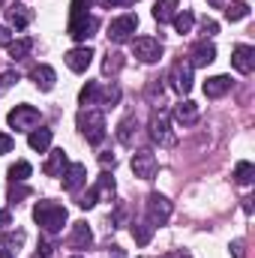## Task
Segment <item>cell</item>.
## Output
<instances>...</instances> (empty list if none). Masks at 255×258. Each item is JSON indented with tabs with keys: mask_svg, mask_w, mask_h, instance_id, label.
Masks as SVG:
<instances>
[{
	"mask_svg": "<svg viewBox=\"0 0 255 258\" xmlns=\"http://www.w3.org/2000/svg\"><path fill=\"white\" fill-rule=\"evenodd\" d=\"M33 219H36V225H39L45 234H57L66 225L69 213H66L63 204H57V201H36V204H33Z\"/></svg>",
	"mask_w": 255,
	"mask_h": 258,
	"instance_id": "cell-1",
	"label": "cell"
},
{
	"mask_svg": "<svg viewBox=\"0 0 255 258\" xmlns=\"http://www.w3.org/2000/svg\"><path fill=\"white\" fill-rule=\"evenodd\" d=\"M78 129L90 144H102L105 138V117L99 108H81L78 111Z\"/></svg>",
	"mask_w": 255,
	"mask_h": 258,
	"instance_id": "cell-2",
	"label": "cell"
},
{
	"mask_svg": "<svg viewBox=\"0 0 255 258\" xmlns=\"http://www.w3.org/2000/svg\"><path fill=\"white\" fill-rule=\"evenodd\" d=\"M39 120H42V114L33 105H15L6 117L9 129H15V132H30L33 126H39Z\"/></svg>",
	"mask_w": 255,
	"mask_h": 258,
	"instance_id": "cell-3",
	"label": "cell"
},
{
	"mask_svg": "<svg viewBox=\"0 0 255 258\" xmlns=\"http://www.w3.org/2000/svg\"><path fill=\"white\" fill-rule=\"evenodd\" d=\"M168 219H171V201L159 192H150L147 195V222H150L153 228H159V225H165Z\"/></svg>",
	"mask_w": 255,
	"mask_h": 258,
	"instance_id": "cell-4",
	"label": "cell"
},
{
	"mask_svg": "<svg viewBox=\"0 0 255 258\" xmlns=\"http://www.w3.org/2000/svg\"><path fill=\"white\" fill-rule=\"evenodd\" d=\"M135 27H138V15L135 12H123V15H117L111 24H108V39L111 42H129L132 39V33H135Z\"/></svg>",
	"mask_w": 255,
	"mask_h": 258,
	"instance_id": "cell-5",
	"label": "cell"
},
{
	"mask_svg": "<svg viewBox=\"0 0 255 258\" xmlns=\"http://www.w3.org/2000/svg\"><path fill=\"white\" fill-rule=\"evenodd\" d=\"M96 27H99V21H96L93 15H87V12H81V15H69L66 33H69L75 42H84V39H90V36L96 33Z\"/></svg>",
	"mask_w": 255,
	"mask_h": 258,
	"instance_id": "cell-6",
	"label": "cell"
},
{
	"mask_svg": "<svg viewBox=\"0 0 255 258\" xmlns=\"http://www.w3.org/2000/svg\"><path fill=\"white\" fill-rule=\"evenodd\" d=\"M132 54H135L141 63H156V60L162 57V45H159V39H153V36H138V39H132Z\"/></svg>",
	"mask_w": 255,
	"mask_h": 258,
	"instance_id": "cell-7",
	"label": "cell"
},
{
	"mask_svg": "<svg viewBox=\"0 0 255 258\" xmlns=\"http://www.w3.org/2000/svg\"><path fill=\"white\" fill-rule=\"evenodd\" d=\"M156 168H159V162H156V156H153L150 150H138V153H132V174H135V177H141V180H153V177H156Z\"/></svg>",
	"mask_w": 255,
	"mask_h": 258,
	"instance_id": "cell-8",
	"label": "cell"
},
{
	"mask_svg": "<svg viewBox=\"0 0 255 258\" xmlns=\"http://www.w3.org/2000/svg\"><path fill=\"white\" fill-rule=\"evenodd\" d=\"M150 138L159 141L162 147H171L174 144V132L168 129V114L165 111H153L150 114Z\"/></svg>",
	"mask_w": 255,
	"mask_h": 258,
	"instance_id": "cell-9",
	"label": "cell"
},
{
	"mask_svg": "<svg viewBox=\"0 0 255 258\" xmlns=\"http://www.w3.org/2000/svg\"><path fill=\"white\" fill-rule=\"evenodd\" d=\"M168 81L177 93H189L192 90V66L189 60H177L171 63V72H168Z\"/></svg>",
	"mask_w": 255,
	"mask_h": 258,
	"instance_id": "cell-10",
	"label": "cell"
},
{
	"mask_svg": "<svg viewBox=\"0 0 255 258\" xmlns=\"http://www.w3.org/2000/svg\"><path fill=\"white\" fill-rule=\"evenodd\" d=\"M216 60V48H213V42H207V39H198L195 45L189 48V66H207Z\"/></svg>",
	"mask_w": 255,
	"mask_h": 258,
	"instance_id": "cell-11",
	"label": "cell"
},
{
	"mask_svg": "<svg viewBox=\"0 0 255 258\" xmlns=\"http://www.w3.org/2000/svg\"><path fill=\"white\" fill-rule=\"evenodd\" d=\"M63 189L66 192H78L81 186H84V180H87V168L81 165V162H72V165H66L63 168Z\"/></svg>",
	"mask_w": 255,
	"mask_h": 258,
	"instance_id": "cell-12",
	"label": "cell"
},
{
	"mask_svg": "<svg viewBox=\"0 0 255 258\" xmlns=\"http://www.w3.org/2000/svg\"><path fill=\"white\" fill-rule=\"evenodd\" d=\"M231 66L240 72V75H249L255 69V48L252 45H237L231 51Z\"/></svg>",
	"mask_w": 255,
	"mask_h": 258,
	"instance_id": "cell-13",
	"label": "cell"
},
{
	"mask_svg": "<svg viewBox=\"0 0 255 258\" xmlns=\"http://www.w3.org/2000/svg\"><path fill=\"white\" fill-rule=\"evenodd\" d=\"M63 60H66V66H69L72 72H87V66L93 63V48H87V45L72 48V51L63 54Z\"/></svg>",
	"mask_w": 255,
	"mask_h": 258,
	"instance_id": "cell-14",
	"label": "cell"
},
{
	"mask_svg": "<svg viewBox=\"0 0 255 258\" xmlns=\"http://www.w3.org/2000/svg\"><path fill=\"white\" fill-rule=\"evenodd\" d=\"M231 90V75H213L204 81V96L207 99H219Z\"/></svg>",
	"mask_w": 255,
	"mask_h": 258,
	"instance_id": "cell-15",
	"label": "cell"
},
{
	"mask_svg": "<svg viewBox=\"0 0 255 258\" xmlns=\"http://www.w3.org/2000/svg\"><path fill=\"white\" fill-rule=\"evenodd\" d=\"M6 18H9V24H12L15 30H24V27L33 21V12H30L24 3H12V6L6 9Z\"/></svg>",
	"mask_w": 255,
	"mask_h": 258,
	"instance_id": "cell-16",
	"label": "cell"
},
{
	"mask_svg": "<svg viewBox=\"0 0 255 258\" xmlns=\"http://www.w3.org/2000/svg\"><path fill=\"white\" fill-rule=\"evenodd\" d=\"M90 243H93L90 225H87V222H75V225H72V234H69V246H72V249H87Z\"/></svg>",
	"mask_w": 255,
	"mask_h": 258,
	"instance_id": "cell-17",
	"label": "cell"
},
{
	"mask_svg": "<svg viewBox=\"0 0 255 258\" xmlns=\"http://www.w3.org/2000/svg\"><path fill=\"white\" fill-rule=\"evenodd\" d=\"M171 114H174V120H177L180 126H192V123L198 120V105H195L192 99H183V102H177V105H174V111H171Z\"/></svg>",
	"mask_w": 255,
	"mask_h": 258,
	"instance_id": "cell-18",
	"label": "cell"
},
{
	"mask_svg": "<svg viewBox=\"0 0 255 258\" xmlns=\"http://www.w3.org/2000/svg\"><path fill=\"white\" fill-rule=\"evenodd\" d=\"M24 243V231H9L0 237V258H15Z\"/></svg>",
	"mask_w": 255,
	"mask_h": 258,
	"instance_id": "cell-19",
	"label": "cell"
},
{
	"mask_svg": "<svg viewBox=\"0 0 255 258\" xmlns=\"http://www.w3.org/2000/svg\"><path fill=\"white\" fill-rule=\"evenodd\" d=\"M30 78L36 81V87L39 90H54V81H57V72L51 69V66H33V72H30Z\"/></svg>",
	"mask_w": 255,
	"mask_h": 258,
	"instance_id": "cell-20",
	"label": "cell"
},
{
	"mask_svg": "<svg viewBox=\"0 0 255 258\" xmlns=\"http://www.w3.org/2000/svg\"><path fill=\"white\" fill-rule=\"evenodd\" d=\"M66 165H69V162H66L63 150H51V153H48V159H45V165H42V171H45L48 177H60Z\"/></svg>",
	"mask_w": 255,
	"mask_h": 258,
	"instance_id": "cell-21",
	"label": "cell"
},
{
	"mask_svg": "<svg viewBox=\"0 0 255 258\" xmlns=\"http://www.w3.org/2000/svg\"><path fill=\"white\" fill-rule=\"evenodd\" d=\"M177 12H180V9H177V0H156V6H153V18H156L159 24H168Z\"/></svg>",
	"mask_w": 255,
	"mask_h": 258,
	"instance_id": "cell-22",
	"label": "cell"
},
{
	"mask_svg": "<svg viewBox=\"0 0 255 258\" xmlns=\"http://www.w3.org/2000/svg\"><path fill=\"white\" fill-rule=\"evenodd\" d=\"M51 129H30V135H27V144L33 147V150H39V153H45L48 147H51Z\"/></svg>",
	"mask_w": 255,
	"mask_h": 258,
	"instance_id": "cell-23",
	"label": "cell"
},
{
	"mask_svg": "<svg viewBox=\"0 0 255 258\" xmlns=\"http://www.w3.org/2000/svg\"><path fill=\"white\" fill-rule=\"evenodd\" d=\"M6 48H9V57H12V60H24V57L33 51V39H27V36H24V39H12Z\"/></svg>",
	"mask_w": 255,
	"mask_h": 258,
	"instance_id": "cell-24",
	"label": "cell"
},
{
	"mask_svg": "<svg viewBox=\"0 0 255 258\" xmlns=\"http://www.w3.org/2000/svg\"><path fill=\"white\" fill-rule=\"evenodd\" d=\"M99 96H102V87H99L96 81H87V84L81 87V93H78V102L87 108V105H96V102H99Z\"/></svg>",
	"mask_w": 255,
	"mask_h": 258,
	"instance_id": "cell-25",
	"label": "cell"
},
{
	"mask_svg": "<svg viewBox=\"0 0 255 258\" xmlns=\"http://www.w3.org/2000/svg\"><path fill=\"white\" fill-rule=\"evenodd\" d=\"M132 237H135L138 246H147L150 237H153V225H150L147 219H144V222H132Z\"/></svg>",
	"mask_w": 255,
	"mask_h": 258,
	"instance_id": "cell-26",
	"label": "cell"
},
{
	"mask_svg": "<svg viewBox=\"0 0 255 258\" xmlns=\"http://www.w3.org/2000/svg\"><path fill=\"white\" fill-rule=\"evenodd\" d=\"M135 126H138V120H135V114H129L120 120V126H117V141L120 144H132V135H135Z\"/></svg>",
	"mask_w": 255,
	"mask_h": 258,
	"instance_id": "cell-27",
	"label": "cell"
},
{
	"mask_svg": "<svg viewBox=\"0 0 255 258\" xmlns=\"http://www.w3.org/2000/svg\"><path fill=\"white\" fill-rule=\"evenodd\" d=\"M90 189L96 192V198H99V195H114V177H111L108 171H102V174L96 177V183H93Z\"/></svg>",
	"mask_w": 255,
	"mask_h": 258,
	"instance_id": "cell-28",
	"label": "cell"
},
{
	"mask_svg": "<svg viewBox=\"0 0 255 258\" xmlns=\"http://www.w3.org/2000/svg\"><path fill=\"white\" fill-rule=\"evenodd\" d=\"M255 177V165L252 162H237V168H234V180L240 183V186H249Z\"/></svg>",
	"mask_w": 255,
	"mask_h": 258,
	"instance_id": "cell-29",
	"label": "cell"
},
{
	"mask_svg": "<svg viewBox=\"0 0 255 258\" xmlns=\"http://www.w3.org/2000/svg\"><path fill=\"white\" fill-rule=\"evenodd\" d=\"M246 15H249V6H246L243 0H234V3L225 6V18H228V21H243Z\"/></svg>",
	"mask_w": 255,
	"mask_h": 258,
	"instance_id": "cell-30",
	"label": "cell"
},
{
	"mask_svg": "<svg viewBox=\"0 0 255 258\" xmlns=\"http://www.w3.org/2000/svg\"><path fill=\"white\" fill-rule=\"evenodd\" d=\"M30 171H33V168H30V162H24V159H21V162H15V165L9 168V183H24V180L30 177Z\"/></svg>",
	"mask_w": 255,
	"mask_h": 258,
	"instance_id": "cell-31",
	"label": "cell"
},
{
	"mask_svg": "<svg viewBox=\"0 0 255 258\" xmlns=\"http://www.w3.org/2000/svg\"><path fill=\"white\" fill-rule=\"evenodd\" d=\"M171 24H174V30H177V33H189L192 24H195V15H192L189 9H183V12H177V15L171 18Z\"/></svg>",
	"mask_w": 255,
	"mask_h": 258,
	"instance_id": "cell-32",
	"label": "cell"
},
{
	"mask_svg": "<svg viewBox=\"0 0 255 258\" xmlns=\"http://www.w3.org/2000/svg\"><path fill=\"white\" fill-rule=\"evenodd\" d=\"M120 66H123V54H117V51H108V57H105V66H102V69L111 75V72H117Z\"/></svg>",
	"mask_w": 255,
	"mask_h": 258,
	"instance_id": "cell-33",
	"label": "cell"
},
{
	"mask_svg": "<svg viewBox=\"0 0 255 258\" xmlns=\"http://www.w3.org/2000/svg\"><path fill=\"white\" fill-rule=\"evenodd\" d=\"M15 81H18V72H15V69H9V72H0V96H3V93H6V90L15 84Z\"/></svg>",
	"mask_w": 255,
	"mask_h": 258,
	"instance_id": "cell-34",
	"label": "cell"
},
{
	"mask_svg": "<svg viewBox=\"0 0 255 258\" xmlns=\"http://www.w3.org/2000/svg\"><path fill=\"white\" fill-rule=\"evenodd\" d=\"M87 6H90V0H72L69 15H81V12H87Z\"/></svg>",
	"mask_w": 255,
	"mask_h": 258,
	"instance_id": "cell-35",
	"label": "cell"
},
{
	"mask_svg": "<svg viewBox=\"0 0 255 258\" xmlns=\"http://www.w3.org/2000/svg\"><path fill=\"white\" fill-rule=\"evenodd\" d=\"M201 30H204V36H213V33L219 30V24H216L213 18H204V21H201Z\"/></svg>",
	"mask_w": 255,
	"mask_h": 258,
	"instance_id": "cell-36",
	"label": "cell"
},
{
	"mask_svg": "<svg viewBox=\"0 0 255 258\" xmlns=\"http://www.w3.org/2000/svg\"><path fill=\"white\" fill-rule=\"evenodd\" d=\"M9 150H12V135L0 132V156H3V153H9Z\"/></svg>",
	"mask_w": 255,
	"mask_h": 258,
	"instance_id": "cell-37",
	"label": "cell"
},
{
	"mask_svg": "<svg viewBox=\"0 0 255 258\" xmlns=\"http://www.w3.org/2000/svg\"><path fill=\"white\" fill-rule=\"evenodd\" d=\"M99 6H132L135 0H96Z\"/></svg>",
	"mask_w": 255,
	"mask_h": 258,
	"instance_id": "cell-38",
	"label": "cell"
},
{
	"mask_svg": "<svg viewBox=\"0 0 255 258\" xmlns=\"http://www.w3.org/2000/svg\"><path fill=\"white\" fill-rule=\"evenodd\" d=\"M27 192H30V189H24V186H18V189L12 186V189H9V198H12V201H18V198H24Z\"/></svg>",
	"mask_w": 255,
	"mask_h": 258,
	"instance_id": "cell-39",
	"label": "cell"
},
{
	"mask_svg": "<svg viewBox=\"0 0 255 258\" xmlns=\"http://www.w3.org/2000/svg\"><path fill=\"white\" fill-rule=\"evenodd\" d=\"M9 42H12V33H9V27L0 24V45H9Z\"/></svg>",
	"mask_w": 255,
	"mask_h": 258,
	"instance_id": "cell-40",
	"label": "cell"
},
{
	"mask_svg": "<svg viewBox=\"0 0 255 258\" xmlns=\"http://www.w3.org/2000/svg\"><path fill=\"white\" fill-rule=\"evenodd\" d=\"M9 222H12V216H9V210H0V231H3V228H6Z\"/></svg>",
	"mask_w": 255,
	"mask_h": 258,
	"instance_id": "cell-41",
	"label": "cell"
},
{
	"mask_svg": "<svg viewBox=\"0 0 255 258\" xmlns=\"http://www.w3.org/2000/svg\"><path fill=\"white\" fill-rule=\"evenodd\" d=\"M231 249H234V258H243V243H240V240H234Z\"/></svg>",
	"mask_w": 255,
	"mask_h": 258,
	"instance_id": "cell-42",
	"label": "cell"
},
{
	"mask_svg": "<svg viewBox=\"0 0 255 258\" xmlns=\"http://www.w3.org/2000/svg\"><path fill=\"white\" fill-rule=\"evenodd\" d=\"M108 258H126V255H123V249H120V246H111V252H108Z\"/></svg>",
	"mask_w": 255,
	"mask_h": 258,
	"instance_id": "cell-43",
	"label": "cell"
},
{
	"mask_svg": "<svg viewBox=\"0 0 255 258\" xmlns=\"http://www.w3.org/2000/svg\"><path fill=\"white\" fill-rule=\"evenodd\" d=\"M210 3H213V6H222V0H210Z\"/></svg>",
	"mask_w": 255,
	"mask_h": 258,
	"instance_id": "cell-44",
	"label": "cell"
},
{
	"mask_svg": "<svg viewBox=\"0 0 255 258\" xmlns=\"http://www.w3.org/2000/svg\"><path fill=\"white\" fill-rule=\"evenodd\" d=\"M0 6H6V0H0Z\"/></svg>",
	"mask_w": 255,
	"mask_h": 258,
	"instance_id": "cell-45",
	"label": "cell"
},
{
	"mask_svg": "<svg viewBox=\"0 0 255 258\" xmlns=\"http://www.w3.org/2000/svg\"><path fill=\"white\" fill-rule=\"evenodd\" d=\"M72 258H81V255H72Z\"/></svg>",
	"mask_w": 255,
	"mask_h": 258,
	"instance_id": "cell-46",
	"label": "cell"
}]
</instances>
